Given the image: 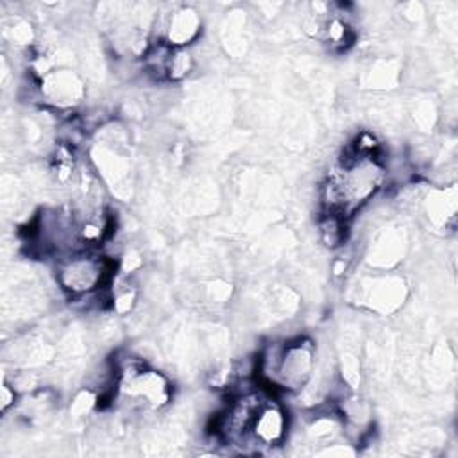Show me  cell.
Instances as JSON below:
<instances>
[{"label":"cell","instance_id":"1","mask_svg":"<svg viewBox=\"0 0 458 458\" xmlns=\"http://www.w3.org/2000/svg\"><path fill=\"white\" fill-rule=\"evenodd\" d=\"M258 369L268 386L297 392L313 374L315 344L310 338L272 344L259 356Z\"/></svg>","mask_w":458,"mask_h":458},{"label":"cell","instance_id":"2","mask_svg":"<svg viewBox=\"0 0 458 458\" xmlns=\"http://www.w3.org/2000/svg\"><path fill=\"white\" fill-rule=\"evenodd\" d=\"M114 263L89 249H79L59 259L57 283L72 297L95 293L113 279Z\"/></svg>","mask_w":458,"mask_h":458},{"label":"cell","instance_id":"3","mask_svg":"<svg viewBox=\"0 0 458 458\" xmlns=\"http://www.w3.org/2000/svg\"><path fill=\"white\" fill-rule=\"evenodd\" d=\"M288 433V415L274 401L265 399L256 411L250 426L249 442L250 447H274L284 442Z\"/></svg>","mask_w":458,"mask_h":458},{"label":"cell","instance_id":"4","mask_svg":"<svg viewBox=\"0 0 458 458\" xmlns=\"http://www.w3.org/2000/svg\"><path fill=\"white\" fill-rule=\"evenodd\" d=\"M200 34V18L191 7L175 9L165 21L163 36L159 41L166 43L172 48H186Z\"/></svg>","mask_w":458,"mask_h":458},{"label":"cell","instance_id":"5","mask_svg":"<svg viewBox=\"0 0 458 458\" xmlns=\"http://www.w3.org/2000/svg\"><path fill=\"white\" fill-rule=\"evenodd\" d=\"M41 93L48 98V102L68 107L81 102L82 86L70 72H55L43 79Z\"/></svg>","mask_w":458,"mask_h":458},{"label":"cell","instance_id":"6","mask_svg":"<svg viewBox=\"0 0 458 458\" xmlns=\"http://www.w3.org/2000/svg\"><path fill=\"white\" fill-rule=\"evenodd\" d=\"M193 68L191 54L186 48H172L166 57L165 66V81H181Z\"/></svg>","mask_w":458,"mask_h":458},{"label":"cell","instance_id":"7","mask_svg":"<svg viewBox=\"0 0 458 458\" xmlns=\"http://www.w3.org/2000/svg\"><path fill=\"white\" fill-rule=\"evenodd\" d=\"M14 399H16L14 386H9L7 383H4V390H2V410L7 411L9 406L14 404Z\"/></svg>","mask_w":458,"mask_h":458}]
</instances>
